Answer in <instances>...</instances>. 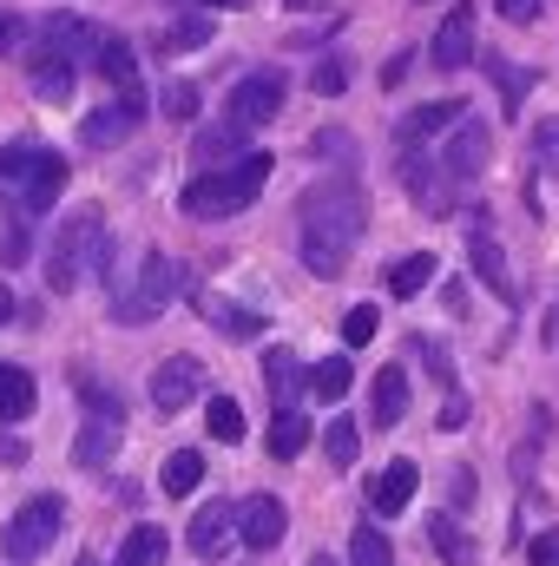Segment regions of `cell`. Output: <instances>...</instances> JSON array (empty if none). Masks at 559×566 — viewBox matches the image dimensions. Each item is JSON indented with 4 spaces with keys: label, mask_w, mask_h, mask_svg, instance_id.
Here are the masks:
<instances>
[{
    "label": "cell",
    "mask_w": 559,
    "mask_h": 566,
    "mask_svg": "<svg viewBox=\"0 0 559 566\" xmlns=\"http://www.w3.org/2000/svg\"><path fill=\"white\" fill-rule=\"evenodd\" d=\"M296 224H303V264L316 277H342L369 231V198L356 178H316L296 198Z\"/></svg>",
    "instance_id": "obj_1"
},
{
    "label": "cell",
    "mask_w": 559,
    "mask_h": 566,
    "mask_svg": "<svg viewBox=\"0 0 559 566\" xmlns=\"http://www.w3.org/2000/svg\"><path fill=\"white\" fill-rule=\"evenodd\" d=\"M113 277V224H106V211L99 205H80V211H66V224L53 231V251H46V290H80V283L93 277Z\"/></svg>",
    "instance_id": "obj_2"
},
{
    "label": "cell",
    "mask_w": 559,
    "mask_h": 566,
    "mask_svg": "<svg viewBox=\"0 0 559 566\" xmlns=\"http://www.w3.org/2000/svg\"><path fill=\"white\" fill-rule=\"evenodd\" d=\"M271 171H277V158H271V151H244L238 165L191 178L178 205H184V218H238V211H251V205L264 198Z\"/></svg>",
    "instance_id": "obj_3"
},
{
    "label": "cell",
    "mask_w": 559,
    "mask_h": 566,
    "mask_svg": "<svg viewBox=\"0 0 559 566\" xmlns=\"http://www.w3.org/2000/svg\"><path fill=\"white\" fill-rule=\"evenodd\" d=\"M0 191L13 198V211H53V198L66 191V158L60 151H46V145L33 139H13L0 145Z\"/></svg>",
    "instance_id": "obj_4"
},
{
    "label": "cell",
    "mask_w": 559,
    "mask_h": 566,
    "mask_svg": "<svg viewBox=\"0 0 559 566\" xmlns=\"http://www.w3.org/2000/svg\"><path fill=\"white\" fill-rule=\"evenodd\" d=\"M171 296H178V264H171L165 251H145L139 277L113 290V323H126V329H133V323H151Z\"/></svg>",
    "instance_id": "obj_5"
},
{
    "label": "cell",
    "mask_w": 559,
    "mask_h": 566,
    "mask_svg": "<svg viewBox=\"0 0 559 566\" xmlns=\"http://www.w3.org/2000/svg\"><path fill=\"white\" fill-rule=\"evenodd\" d=\"M60 527H66V501H60V494H33V501L0 527V554H7L13 566L40 560V554L60 541Z\"/></svg>",
    "instance_id": "obj_6"
},
{
    "label": "cell",
    "mask_w": 559,
    "mask_h": 566,
    "mask_svg": "<svg viewBox=\"0 0 559 566\" xmlns=\"http://www.w3.org/2000/svg\"><path fill=\"white\" fill-rule=\"evenodd\" d=\"M277 113H283V73L264 66V73H244V80L231 86V113H224L231 126H244V133H251V126H271Z\"/></svg>",
    "instance_id": "obj_7"
},
{
    "label": "cell",
    "mask_w": 559,
    "mask_h": 566,
    "mask_svg": "<svg viewBox=\"0 0 559 566\" xmlns=\"http://www.w3.org/2000/svg\"><path fill=\"white\" fill-rule=\"evenodd\" d=\"M487 158H494V139H487V126H481V119H461V126L447 133V151H441V178L461 191V185H474V178L487 171Z\"/></svg>",
    "instance_id": "obj_8"
},
{
    "label": "cell",
    "mask_w": 559,
    "mask_h": 566,
    "mask_svg": "<svg viewBox=\"0 0 559 566\" xmlns=\"http://www.w3.org/2000/svg\"><path fill=\"white\" fill-rule=\"evenodd\" d=\"M198 389H204V363H198V356H165V363L151 369V409H158V416L191 409Z\"/></svg>",
    "instance_id": "obj_9"
},
{
    "label": "cell",
    "mask_w": 559,
    "mask_h": 566,
    "mask_svg": "<svg viewBox=\"0 0 559 566\" xmlns=\"http://www.w3.org/2000/svg\"><path fill=\"white\" fill-rule=\"evenodd\" d=\"M283 534H289V507H283L277 494H251V501L238 507V541H244V547L271 554V547H283Z\"/></svg>",
    "instance_id": "obj_10"
},
{
    "label": "cell",
    "mask_w": 559,
    "mask_h": 566,
    "mask_svg": "<svg viewBox=\"0 0 559 566\" xmlns=\"http://www.w3.org/2000/svg\"><path fill=\"white\" fill-rule=\"evenodd\" d=\"M139 119H145V99H113V106H99V113L80 119V145H86V151H113V145L133 139Z\"/></svg>",
    "instance_id": "obj_11"
},
{
    "label": "cell",
    "mask_w": 559,
    "mask_h": 566,
    "mask_svg": "<svg viewBox=\"0 0 559 566\" xmlns=\"http://www.w3.org/2000/svg\"><path fill=\"white\" fill-rule=\"evenodd\" d=\"M231 541H238V507L211 494V501L191 514V554H198V560H218Z\"/></svg>",
    "instance_id": "obj_12"
},
{
    "label": "cell",
    "mask_w": 559,
    "mask_h": 566,
    "mask_svg": "<svg viewBox=\"0 0 559 566\" xmlns=\"http://www.w3.org/2000/svg\"><path fill=\"white\" fill-rule=\"evenodd\" d=\"M428 60H434L441 73H461V66L474 60V7H454V13L434 27V46H428Z\"/></svg>",
    "instance_id": "obj_13"
},
{
    "label": "cell",
    "mask_w": 559,
    "mask_h": 566,
    "mask_svg": "<svg viewBox=\"0 0 559 566\" xmlns=\"http://www.w3.org/2000/svg\"><path fill=\"white\" fill-rule=\"evenodd\" d=\"M467 264H474V277L487 283L500 303H520V290H514V277H507V258H500V244H494V231H487V224H474V231H467Z\"/></svg>",
    "instance_id": "obj_14"
},
{
    "label": "cell",
    "mask_w": 559,
    "mask_h": 566,
    "mask_svg": "<svg viewBox=\"0 0 559 566\" xmlns=\"http://www.w3.org/2000/svg\"><path fill=\"white\" fill-rule=\"evenodd\" d=\"M198 316H204L211 329H224L231 343H251V336H264V316H257V310H244V303H231L224 290H198Z\"/></svg>",
    "instance_id": "obj_15"
},
{
    "label": "cell",
    "mask_w": 559,
    "mask_h": 566,
    "mask_svg": "<svg viewBox=\"0 0 559 566\" xmlns=\"http://www.w3.org/2000/svg\"><path fill=\"white\" fill-rule=\"evenodd\" d=\"M93 66L106 73V86H113L119 99H145V93H139V60H133V46H126L119 33H99V46H93Z\"/></svg>",
    "instance_id": "obj_16"
},
{
    "label": "cell",
    "mask_w": 559,
    "mask_h": 566,
    "mask_svg": "<svg viewBox=\"0 0 559 566\" xmlns=\"http://www.w3.org/2000/svg\"><path fill=\"white\" fill-rule=\"evenodd\" d=\"M191 158H198L204 171H224V165H238V158H244V126H231V119H218V126H198Z\"/></svg>",
    "instance_id": "obj_17"
},
{
    "label": "cell",
    "mask_w": 559,
    "mask_h": 566,
    "mask_svg": "<svg viewBox=\"0 0 559 566\" xmlns=\"http://www.w3.org/2000/svg\"><path fill=\"white\" fill-rule=\"evenodd\" d=\"M415 488H421L415 461H389V468L376 474V488H369V507H376V514H402V507L415 501Z\"/></svg>",
    "instance_id": "obj_18"
},
{
    "label": "cell",
    "mask_w": 559,
    "mask_h": 566,
    "mask_svg": "<svg viewBox=\"0 0 559 566\" xmlns=\"http://www.w3.org/2000/svg\"><path fill=\"white\" fill-rule=\"evenodd\" d=\"M461 119H467V106H461V99H428V106H415V113L402 119V145L415 151V145L434 139V133H454Z\"/></svg>",
    "instance_id": "obj_19"
},
{
    "label": "cell",
    "mask_w": 559,
    "mask_h": 566,
    "mask_svg": "<svg viewBox=\"0 0 559 566\" xmlns=\"http://www.w3.org/2000/svg\"><path fill=\"white\" fill-rule=\"evenodd\" d=\"M99 46V33L80 20V13H53L46 27H40V53H60V60H73V53H93Z\"/></svg>",
    "instance_id": "obj_20"
},
{
    "label": "cell",
    "mask_w": 559,
    "mask_h": 566,
    "mask_svg": "<svg viewBox=\"0 0 559 566\" xmlns=\"http://www.w3.org/2000/svg\"><path fill=\"white\" fill-rule=\"evenodd\" d=\"M409 416V376L402 369H382L376 389H369V428H395Z\"/></svg>",
    "instance_id": "obj_21"
},
{
    "label": "cell",
    "mask_w": 559,
    "mask_h": 566,
    "mask_svg": "<svg viewBox=\"0 0 559 566\" xmlns=\"http://www.w3.org/2000/svg\"><path fill=\"white\" fill-rule=\"evenodd\" d=\"M428 541H434V554H441L447 566H481V547L461 534L454 514H434V521H428Z\"/></svg>",
    "instance_id": "obj_22"
},
{
    "label": "cell",
    "mask_w": 559,
    "mask_h": 566,
    "mask_svg": "<svg viewBox=\"0 0 559 566\" xmlns=\"http://www.w3.org/2000/svg\"><path fill=\"white\" fill-rule=\"evenodd\" d=\"M33 376L20 369V363H0V422H27L33 416Z\"/></svg>",
    "instance_id": "obj_23"
},
{
    "label": "cell",
    "mask_w": 559,
    "mask_h": 566,
    "mask_svg": "<svg viewBox=\"0 0 559 566\" xmlns=\"http://www.w3.org/2000/svg\"><path fill=\"white\" fill-rule=\"evenodd\" d=\"M113 454H119V422H86L80 428V441H73V461H80V468L99 474Z\"/></svg>",
    "instance_id": "obj_24"
},
{
    "label": "cell",
    "mask_w": 559,
    "mask_h": 566,
    "mask_svg": "<svg viewBox=\"0 0 559 566\" xmlns=\"http://www.w3.org/2000/svg\"><path fill=\"white\" fill-rule=\"evenodd\" d=\"M264 382H271L277 409H289V402H296V389H309V376H303V363H296L289 349H271V356H264Z\"/></svg>",
    "instance_id": "obj_25"
},
{
    "label": "cell",
    "mask_w": 559,
    "mask_h": 566,
    "mask_svg": "<svg viewBox=\"0 0 559 566\" xmlns=\"http://www.w3.org/2000/svg\"><path fill=\"white\" fill-rule=\"evenodd\" d=\"M33 93L40 99H73V60H60V53H33Z\"/></svg>",
    "instance_id": "obj_26"
},
{
    "label": "cell",
    "mask_w": 559,
    "mask_h": 566,
    "mask_svg": "<svg viewBox=\"0 0 559 566\" xmlns=\"http://www.w3.org/2000/svg\"><path fill=\"white\" fill-rule=\"evenodd\" d=\"M349 382H356V376H349V356H323V363L309 369V396H316V402H342Z\"/></svg>",
    "instance_id": "obj_27"
},
{
    "label": "cell",
    "mask_w": 559,
    "mask_h": 566,
    "mask_svg": "<svg viewBox=\"0 0 559 566\" xmlns=\"http://www.w3.org/2000/svg\"><path fill=\"white\" fill-rule=\"evenodd\" d=\"M198 481H204V454H198V448H178V454L158 468V488H165V494H191Z\"/></svg>",
    "instance_id": "obj_28"
},
{
    "label": "cell",
    "mask_w": 559,
    "mask_h": 566,
    "mask_svg": "<svg viewBox=\"0 0 559 566\" xmlns=\"http://www.w3.org/2000/svg\"><path fill=\"white\" fill-rule=\"evenodd\" d=\"M428 283H434V251H415L389 271V296H421Z\"/></svg>",
    "instance_id": "obj_29"
},
{
    "label": "cell",
    "mask_w": 559,
    "mask_h": 566,
    "mask_svg": "<svg viewBox=\"0 0 559 566\" xmlns=\"http://www.w3.org/2000/svg\"><path fill=\"white\" fill-rule=\"evenodd\" d=\"M191 46H211V20H204V13L171 20V27L158 33V53H191Z\"/></svg>",
    "instance_id": "obj_30"
},
{
    "label": "cell",
    "mask_w": 559,
    "mask_h": 566,
    "mask_svg": "<svg viewBox=\"0 0 559 566\" xmlns=\"http://www.w3.org/2000/svg\"><path fill=\"white\" fill-rule=\"evenodd\" d=\"M303 441H309V422H303L296 409H277V422H271V454H277V461H296Z\"/></svg>",
    "instance_id": "obj_31"
},
{
    "label": "cell",
    "mask_w": 559,
    "mask_h": 566,
    "mask_svg": "<svg viewBox=\"0 0 559 566\" xmlns=\"http://www.w3.org/2000/svg\"><path fill=\"white\" fill-rule=\"evenodd\" d=\"M113 566H165V534L158 527H133Z\"/></svg>",
    "instance_id": "obj_32"
},
{
    "label": "cell",
    "mask_w": 559,
    "mask_h": 566,
    "mask_svg": "<svg viewBox=\"0 0 559 566\" xmlns=\"http://www.w3.org/2000/svg\"><path fill=\"white\" fill-rule=\"evenodd\" d=\"M323 454H329V468H356V454H362V428L356 422H329L323 428Z\"/></svg>",
    "instance_id": "obj_33"
},
{
    "label": "cell",
    "mask_w": 559,
    "mask_h": 566,
    "mask_svg": "<svg viewBox=\"0 0 559 566\" xmlns=\"http://www.w3.org/2000/svg\"><path fill=\"white\" fill-rule=\"evenodd\" d=\"M487 73H494V86H500V99H507V113H520V99H527V86H534V73H520V66H507L500 53H487Z\"/></svg>",
    "instance_id": "obj_34"
},
{
    "label": "cell",
    "mask_w": 559,
    "mask_h": 566,
    "mask_svg": "<svg viewBox=\"0 0 559 566\" xmlns=\"http://www.w3.org/2000/svg\"><path fill=\"white\" fill-rule=\"evenodd\" d=\"M204 428H211L218 441H244V409H238L231 396H211V409H204Z\"/></svg>",
    "instance_id": "obj_35"
},
{
    "label": "cell",
    "mask_w": 559,
    "mask_h": 566,
    "mask_svg": "<svg viewBox=\"0 0 559 566\" xmlns=\"http://www.w3.org/2000/svg\"><path fill=\"white\" fill-rule=\"evenodd\" d=\"M376 329H382V310H376V303H356V310L342 316V343H349V349H362Z\"/></svg>",
    "instance_id": "obj_36"
},
{
    "label": "cell",
    "mask_w": 559,
    "mask_h": 566,
    "mask_svg": "<svg viewBox=\"0 0 559 566\" xmlns=\"http://www.w3.org/2000/svg\"><path fill=\"white\" fill-rule=\"evenodd\" d=\"M349 566H389V541L376 527H356V547H349Z\"/></svg>",
    "instance_id": "obj_37"
},
{
    "label": "cell",
    "mask_w": 559,
    "mask_h": 566,
    "mask_svg": "<svg viewBox=\"0 0 559 566\" xmlns=\"http://www.w3.org/2000/svg\"><path fill=\"white\" fill-rule=\"evenodd\" d=\"M80 396H86L93 422H126V409H119V396H113V389H99V382H80Z\"/></svg>",
    "instance_id": "obj_38"
},
{
    "label": "cell",
    "mask_w": 559,
    "mask_h": 566,
    "mask_svg": "<svg viewBox=\"0 0 559 566\" xmlns=\"http://www.w3.org/2000/svg\"><path fill=\"white\" fill-rule=\"evenodd\" d=\"M534 158H540V171L559 178V119H540L534 126Z\"/></svg>",
    "instance_id": "obj_39"
},
{
    "label": "cell",
    "mask_w": 559,
    "mask_h": 566,
    "mask_svg": "<svg viewBox=\"0 0 559 566\" xmlns=\"http://www.w3.org/2000/svg\"><path fill=\"white\" fill-rule=\"evenodd\" d=\"M415 349H421V363H428V376L454 396V363H447V349H441V343H421V336H415Z\"/></svg>",
    "instance_id": "obj_40"
},
{
    "label": "cell",
    "mask_w": 559,
    "mask_h": 566,
    "mask_svg": "<svg viewBox=\"0 0 559 566\" xmlns=\"http://www.w3.org/2000/svg\"><path fill=\"white\" fill-rule=\"evenodd\" d=\"M309 86H316V93H329V99H336V93H342V86H349V60H323V66H316V73H309Z\"/></svg>",
    "instance_id": "obj_41"
},
{
    "label": "cell",
    "mask_w": 559,
    "mask_h": 566,
    "mask_svg": "<svg viewBox=\"0 0 559 566\" xmlns=\"http://www.w3.org/2000/svg\"><path fill=\"white\" fill-rule=\"evenodd\" d=\"M165 113H171V119H191V113H198V86H184V80L165 86Z\"/></svg>",
    "instance_id": "obj_42"
},
{
    "label": "cell",
    "mask_w": 559,
    "mask_h": 566,
    "mask_svg": "<svg viewBox=\"0 0 559 566\" xmlns=\"http://www.w3.org/2000/svg\"><path fill=\"white\" fill-rule=\"evenodd\" d=\"M494 7H500V20H514V27H534L547 0H494Z\"/></svg>",
    "instance_id": "obj_43"
},
{
    "label": "cell",
    "mask_w": 559,
    "mask_h": 566,
    "mask_svg": "<svg viewBox=\"0 0 559 566\" xmlns=\"http://www.w3.org/2000/svg\"><path fill=\"white\" fill-rule=\"evenodd\" d=\"M527 560H534V566H559V527H547V534H534Z\"/></svg>",
    "instance_id": "obj_44"
},
{
    "label": "cell",
    "mask_w": 559,
    "mask_h": 566,
    "mask_svg": "<svg viewBox=\"0 0 559 566\" xmlns=\"http://www.w3.org/2000/svg\"><path fill=\"white\" fill-rule=\"evenodd\" d=\"M27 258V238H20V224H0V264H20Z\"/></svg>",
    "instance_id": "obj_45"
},
{
    "label": "cell",
    "mask_w": 559,
    "mask_h": 566,
    "mask_svg": "<svg viewBox=\"0 0 559 566\" xmlns=\"http://www.w3.org/2000/svg\"><path fill=\"white\" fill-rule=\"evenodd\" d=\"M441 428H467V396H447V409H441Z\"/></svg>",
    "instance_id": "obj_46"
},
{
    "label": "cell",
    "mask_w": 559,
    "mask_h": 566,
    "mask_svg": "<svg viewBox=\"0 0 559 566\" xmlns=\"http://www.w3.org/2000/svg\"><path fill=\"white\" fill-rule=\"evenodd\" d=\"M467 474H474V468H454V481H447V488H454V507H467V501H474V481H467Z\"/></svg>",
    "instance_id": "obj_47"
},
{
    "label": "cell",
    "mask_w": 559,
    "mask_h": 566,
    "mask_svg": "<svg viewBox=\"0 0 559 566\" xmlns=\"http://www.w3.org/2000/svg\"><path fill=\"white\" fill-rule=\"evenodd\" d=\"M0 461L20 468V461H27V441H20V434H0Z\"/></svg>",
    "instance_id": "obj_48"
},
{
    "label": "cell",
    "mask_w": 559,
    "mask_h": 566,
    "mask_svg": "<svg viewBox=\"0 0 559 566\" xmlns=\"http://www.w3.org/2000/svg\"><path fill=\"white\" fill-rule=\"evenodd\" d=\"M13 40H20V13H7V7H0V53H7Z\"/></svg>",
    "instance_id": "obj_49"
},
{
    "label": "cell",
    "mask_w": 559,
    "mask_h": 566,
    "mask_svg": "<svg viewBox=\"0 0 559 566\" xmlns=\"http://www.w3.org/2000/svg\"><path fill=\"white\" fill-rule=\"evenodd\" d=\"M7 316H13V290L0 283V323H7Z\"/></svg>",
    "instance_id": "obj_50"
},
{
    "label": "cell",
    "mask_w": 559,
    "mask_h": 566,
    "mask_svg": "<svg viewBox=\"0 0 559 566\" xmlns=\"http://www.w3.org/2000/svg\"><path fill=\"white\" fill-rule=\"evenodd\" d=\"M211 7H251V0H211Z\"/></svg>",
    "instance_id": "obj_51"
},
{
    "label": "cell",
    "mask_w": 559,
    "mask_h": 566,
    "mask_svg": "<svg viewBox=\"0 0 559 566\" xmlns=\"http://www.w3.org/2000/svg\"><path fill=\"white\" fill-rule=\"evenodd\" d=\"M309 566H336V560H323V554H316V560H309Z\"/></svg>",
    "instance_id": "obj_52"
},
{
    "label": "cell",
    "mask_w": 559,
    "mask_h": 566,
    "mask_svg": "<svg viewBox=\"0 0 559 566\" xmlns=\"http://www.w3.org/2000/svg\"><path fill=\"white\" fill-rule=\"evenodd\" d=\"M73 566H99V560H93V554H86V560H73Z\"/></svg>",
    "instance_id": "obj_53"
}]
</instances>
